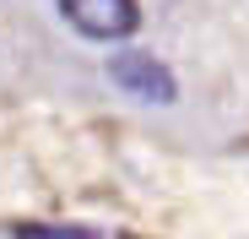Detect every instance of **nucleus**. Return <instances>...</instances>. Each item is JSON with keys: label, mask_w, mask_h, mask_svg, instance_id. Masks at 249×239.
<instances>
[{"label": "nucleus", "mask_w": 249, "mask_h": 239, "mask_svg": "<svg viewBox=\"0 0 249 239\" xmlns=\"http://www.w3.org/2000/svg\"><path fill=\"white\" fill-rule=\"evenodd\" d=\"M60 17L92 44H119V38H130L141 27L136 0H60Z\"/></svg>", "instance_id": "obj_1"}, {"label": "nucleus", "mask_w": 249, "mask_h": 239, "mask_svg": "<svg viewBox=\"0 0 249 239\" xmlns=\"http://www.w3.org/2000/svg\"><path fill=\"white\" fill-rule=\"evenodd\" d=\"M108 76H114L119 93H130V98H141V103H174V98H179L174 71L162 65V60H152V55H119V60L108 65Z\"/></svg>", "instance_id": "obj_2"}, {"label": "nucleus", "mask_w": 249, "mask_h": 239, "mask_svg": "<svg viewBox=\"0 0 249 239\" xmlns=\"http://www.w3.org/2000/svg\"><path fill=\"white\" fill-rule=\"evenodd\" d=\"M17 239H103L92 228H17Z\"/></svg>", "instance_id": "obj_3"}]
</instances>
